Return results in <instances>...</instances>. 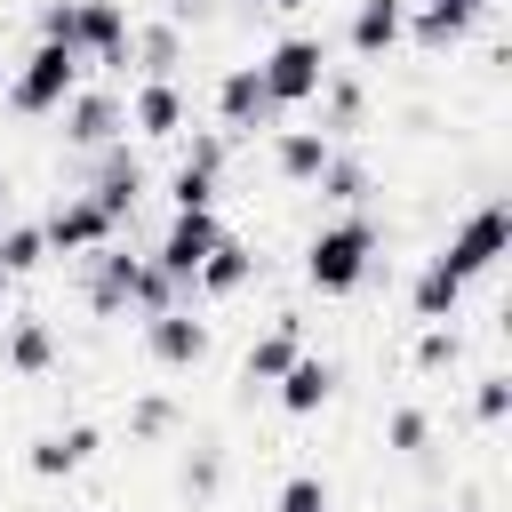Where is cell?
<instances>
[{
  "instance_id": "d6a6232c",
  "label": "cell",
  "mask_w": 512,
  "mask_h": 512,
  "mask_svg": "<svg viewBox=\"0 0 512 512\" xmlns=\"http://www.w3.org/2000/svg\"><path fill=\"white\" fill-rule=\"evenodd\" d=\"M424 8H448V16H464V24H480L496 0H424Z\"/></svg>"
},
{
  "instance_id": "d4e9b609",
  "label": "cell",
  "mask_w": 512,
  "mask_h": 512,
  "mask_svg": "<svg viewBox=\"0 0 512 512\" xmlns=\"http://www.w3.org/2000/svg\"><path fill=\"white\" fill-rule=\"evenodd\" d=\"M408 312H416L424 328L456 320V312H464V280H448V272H440V264L424 256V264H416V280H408Z\"/></svg>"
},
{
  "instance_id": "8fae6325",
  "label": "cell",
  "mask_w": 512,
  "mask_h": 512,
  "mask_svg": "<svg viewBox=\"0 0 512 512\" xmlns=\"http://www.w3.org/2000/svg\"><path fill=\"white\" fill-rule=\"evenodd\" d=\"M208 104H216V128H224V136H272V128H280V104L264 96L256 64H224L216 88H208Z\"/></svg>"
},
{
  "instance_id": "4316f807",
  "label": "cell",
  "mask_w": 512,
  "mask_h": 512,
  "mask_svg": "<svg viewBox=\"0 0 512 512\" xmlns=\"http://www.w3.org/2000/svg\"><path fill=\"white\" fill-rule=\"evenodd\" d=\"M40 264H56L48 240H40V224H0V272L8 280H32Z\"/></svg>"
},
{
  "instance_id": "f546056e",
  "label": "cell",
  "mask_w": 512,
  "mask_h": 512,
  "mask_svg": "<svg viewBox=\"0 0 512 512\" xmlns=\"http://www.w3.org/2000/svg\"><path fill=\"white\" fill-rule=\"evenodd\" d=\"M504 416H512V376H504V368L472 376V424H488V432H496Z\"/></svg>"
},
{
  "instance_id": "484cf974",
  "label": "cell",
  "mask_w": 512,
  "mask_h": 512,
  "mask_svg": "<svg viewBox=\"0 0 512 512\" xmlns=\"http://www.w3.org/2000/svg\"><path fill=\"white\" fill-rule=\"evenodd\" d=\"M216 488H224V448L216 440H192L184 464H176V496L184 504H216Z\"/></svg>"
},
{
  "instance_id": "44dd1931",
  "label": "cell",
  "mask_w": 512,
  "mask_h": 512,
  "mask_svg": "<svg viewBox=\"0 0 512 512\" xmlns=\"http://www.w3.org/2000/svg\"><path fill=\"white\" fill-rule=\"evenodd\" d=\"M336 384H344V376H336V360H328V352H296V368L272 384V400H280L288 416H320V408L336 400Z\"/></svg>"
},
{
  "instance_id": "e575fe53",
  "label": "cell",
  "mask_w": 512,
  "mask_h": 512,
  "mask_svg": "<svg viewBox=\"0 0 512 512\" xmlns=\"http://www.w3.org/2000/svg\"><path fill=\"white\" fill-rule=\"evenodd\" d=\"M8 296H16V280H8V272H0V320H8Z\"/></svg>"
},
{
  "instance_id": "8d00e7d4",
  "label": "cell",
  "mask_w": 512,
  "mask_h": 512,
  "mask_svg": "<svg viewBox=\"0 0 512 512\" xmlns=\"http://www.w3.org/2000/svg\"><path fill=\"white\" fill-rule=\"evenodd\" d=\"M192 8H200V0H168V16H192Z\"/></svg>"
},
{
  "instance_id": "ba28073f",
  "label": "cell",
  "mask_w": 512,
  "mask_h": 512,
  "mask_svg": "<svg viewBox=\"0 0 512 512\" xmlns=\"http://www.w3.org/2000/svg\"><path fill=\"white\" fill-rule=\"evenodd\" d=\"M216 240H224V216H216V208H168V224H160V240H152V272L184 296Z\"/></svg>"
},
{
  "instance_id": "1f68e13d",
  "label": "cell",
  "mask_w": 512,
  "mask_h": 512,
  "mask_svg": "<svg viewBox=\"0 0 512 512\" xmlns=\"http://www.w3.org/2000/svg\"><path fill=\"white\" fill-rule=\"evenodd\" d=\"M336 496H328V480L320 472H288L280 480V496H272V512H328Z\"/></svg>"
},
{
  "instance_id": "83f0119b",
  "label": "cell",
  "mask_w": 512,
  "mask_h": 512,
  "mask_svg": "<svg viewBox=\"0 0 512 512\" xmlns=\"http://www.w3.org/2000/svg\"><path fill=\"white\" fill-rule=\"evenodd\" d=\"M176 424H184L176 392H136V400H128V440H168Z\"/></svg>"
},
{
  "instance_id": "7402d4cb",
  "label": "cell",
  "mask_w": 512,
  "mask_h": 512,
  "mask_svg": "<svg viewBox=\"0 0 512 512\" xmlns=\"http://www.w3.org/2000/svg\"><path fill=\"white\" fill-rule=\"evenodd\" d=\"M128 64H136V80H176V64H184V24H176V16H152V24H136V40H128Z\"/></svg>"
},
{
  "instance_id": "7a4b0ae2",
  "label": "cell",
  "mask_w": 512,
  "mask_h": 512,
  "mask_svg": "<svg viewBox=\"0 0 512 512\" xmlns=\"http://www.w3.org/2000/svg\"><path fill=\"white\" fill-rule=\"evenodd\" d=\"M80 304L96 312V320H152V312H168V304H184L160 272H152V256H136V248H88L80 256Z\"/></svg>"
},
{
  "instance_id": "d6986e66",
  "label": "cell",
  "mask_w": 512,
  "mask_h": 512,
  "mask_svg": "<svg viewBox=\"0 0 512 512\" xmlns=\"http://www.w3.org/2000/svg\"><path fill=\"white\" fill-rule=\"evenodd\" d=\"M0 368L8 376H48L56 368V328L40 312H8L0 320Z\"/></svg>"
},
{
  "instance_id": "5bb4252c",
  "label": "cell",
  "mask_w": 512,
  "mask_h": 512,
  "mask_svg": "<svg viewBox=\"0 0 512 512\" xmlns=\"http://www.w3.org/2000/svg\"><path fill=\"white\" fill-rule=\"evenodd\" d=\"M128 128H136L144 144H176V136L192 128V96H184L176 80H136V88H128Z\"/></svg>"
},
{
  "instance_id": "2e32d148",
  "label": "cell",
  "mask_w": 512,
  "mask_h": 512,
  "mask_svg": "<svg viewBox=\"0 0 512 512\" xmlns=\"http://www.w3.org/2000/svg\"><path fill=\"white\" fill-rule=\"evenodd\" d=\"M400 40H408V0H352L344 8V48L360 64H384Z\"/></svg>"
},
{
  "instance_id": "4dcf8cb0",
  "label": "cell",
  "mask_w": 512,
  "mask_h": 512,
  "mask_svg": "<svg viewBox=\"0 0 512 512\" xmlns=\"http://www.w3.org/2000/svg\"><path fill=\"white\" fill-rule=\"evenodd\" d=\"M456 360H464L456 320H440V328H424V336H416V368H424V376H440V368H456Z\"/></svg>"
},
{
  "instance_id": "cb8c5ba5",
  "label": "cell",
  "mask_w": 512,
  "mask_h": 512,
  "mask_svg": "<svg viewBox=\"0 0 512 512\" xmlns=\"http://www.w3.org/2000/svg\"><path fill=\"white\" fill-rule=\"evenodd\" d=\"M312 104H320V136L336 144V136H352V128H360V112H368V88H360V72H328Z\"/></svg>"
},
{
  "instance_id": "603a6c76",
  "label": "cell",
  "mask_w": 512,
  "mask_h": 512,
  "mask_svg": "<svg viewBox=\"0 0 512 512\" xmlns=\"http://www.w3.org/2000/svg\"><path fill=\"white\" fill-rule=\"evenodd\" d=\"M312 192H320V200H328V208H336V216H344V208H368V200H376V168H368V160H360V152H344V144H336V152H328V168H320V184H312Z\"/></svg>"
},
{
  "instance_id": "9a60e30c",
  "label": "cell",
  "mask_w": 512,
  "mask_h": 512,
  "mask_svg": "<svg viewBox=\"0 0 512 512\" xmlns=\"http://www.w3.org/2000/svg\"><path fill=\"white\" fill-rule=\"evenodd\" d=\"M256 288V248L240 240V232H224L216 248H208V264L192 272V288H184V304L200 296V304H232V296H248Z\"/></svg>"
},
{
  "instance_id": "8992f818",
  "label": "cell",
  "mask_w": 512,
  "mask_h": 512,
  "mask_svg": "<svg viewBox=\"0 0 512 512\" xmlns=\"http://www.w3.org/2000/svg\"><path fill=\"white\" fill-rule=\"evenodd\" d=\"M328 72H336V64H328V40H320V32H280V40L256 56V80H264V96L280 104V120H288L296 104H312Z\"/></svg>"
},
{
  "instance_id": "7c38bea8",
  "label": "cell",
  "mask_w": 512,
  "mask_h": 512,
  "mask_svg": "<svg viewBox=\"0 0 512 512\" xmlns=\"http://www.w3.org/2000/svg\"><path fill=\"white\" fill-rule=\"evenodd\" d=\"M40 240H48V256H72V264H80L88 248H112V240H120V224H112L88 192H64V200L40 216Z\"/></svg>"
},
{
  "instance_id": "d590c367",
  "label": "cell",
  "mask_w": 512,
  "mask_h": 512,
  "mask_svg": "<svg viewBox=\"0 0 512 512\" xmlns=\"http://www.w3.org/2000/svg\"><path fill=\"white\" fill-rule=\"evenodd\" d=\"M8 192H16V184H8V168H0V216H8Z\"/></svg>"
},
{
  "instance_id": "9c48e42d",
  "label": "cell",
  "mask_w": 512,
  "mask_h": 512,
  "mask_svg": "<svg viewBox=\"0 0 512 512\" xmlns=\"http://www.w3.org/2000/svg\"><path fill=\"white\" fill-rule=\"evenodd\" d=\"M120 128H128V96L112 80H80L64 96V112H56L64 152H104V144H120Z\"/></svg>"
},
{
  "instance_id": "74e56055",
  "label": "cell",
  "mask_w": 512,
  "mask_h": 512,
  "mask_svg": "<svg viewBox=\"0 0 512 512\" xmlns=\"http://www.w3.org/2000/svg\"><path fill=\"white\" fill-rule=\"evenodd\" d=\"M232 8H256V0H232Z\"/></svg>"
},
{
  "instance_id": "277c9868",
  "label": "cell",
  "mask_w": 512,
  "mask_h": 512,
  "mask_svg": "<svg viewBox=\"0 0 512 512\" xmlns=\"http://www.w3.org/2000/svg\"><path fill=\"white\" fill-rule=\"evenodd\" d=\"M88 72H80V56L72 48H48V40H32L16 64H8V80H0V104L16 112V120H56L64 112V96L80 88Z\"/></svg>"
},
{
  "instance_id": "ac0fdd59",
  "label": "cell",
  "mask_w": 512,
  "mask_h": 512,
  "mask_svg": "<svg viewBox=\"0 0 512 512\" xmlns=\"http://www.w3.org/2000/svg\"><path fill=\"white\" fill-rule=\"evenodd\" d=\"M296 352H304V328H296V312H280V320L248 344V360H240V392H272V384L296 368Z\"/></svg>"
},
{
  "instance_id": "3957f363",
  "label": "cell",
  "mask_w": 512,
  "mask_h": 512,
  "mask_svg": "<svg viewBox=\"0 0 512 512\" xmlns=\"http://www.w3.org/2000/svg\"><path fill=\"white\" fill-rule=\"evenodd\" d=\"M376 256H384V232L368 208H344L328 216L312 240H304V288L312 296H360L376 280Z\"/></svg>"
},
{
  "instance_id": "e0dca14e",
  "label": "cell",
  "mask_w": 512,
  "mask_h": 512,
  "mask_svg": "<svg viewBox=\"0 0 512 512\" xmlns=\"http://www.w3.org/2000/svg\"><path fill=\"white\" fill-rule=\"evenodd\" d=\"M96 448H104L96 424H64V432H40V440L24 448V472H32V480H72V472L96 464Z\"/></svg>"
},
{
  "instance_id": "52a82bcc",
  "label": "cell",
  "mask_w": 512,
  "mask_h": 512,
  "mask_svg": "<svg viewBox=\"0 0 512 512\" xmlns=\"http://www.w3.org/2000/svg\"><path fill=\"white\" fill-rule=\"evenodd\" d=\"M176 168H168V208H216L224 168H232V136L224 128H184L176 136Z\"/></svg>"
},
{
  "instance_id": "f35d334b",
  "label": "cell",
  "mask_w": 512,
  "mask_h": 512,
  "mask_svg": "<svg viewBox=\"0 0 512 512\" xmlns=\"http://www.w3.org/2000/svg\"><path fill=\"white\" fill-rule=\"evenodd\" d=\"M0 80H8V64H0Z\"/></svg>"
},
{
  "instance_id": "836d02e7",
  "label": "cell",
  "mask_w": 512,
  "mask_h": 512,
  "mask_svg": "<svg viewBox=\"0 0 512 512\" xmlns=\"http://www.w3.org/2000/svg\"><path fill=\"white\" fill-rule=\"evenodd\" d=\"M256 8H280V16H296V8H312V0H256Z\"/></svg>"
},
{
  "instance_id": "4fadbf2b",
  "label": "cell",
  "mask_w": 512,
  "mask_h": 512,
  "mask_svg": "<svg viewBox=\"0 0 512 512\" xmlns=\"http://www.w3.org/2000/svg\"><path fill=\"white\" fill-rule=\"evenodd\" d=\"M144 360H152V368H168V376L200 368V360H208V320H192V304L152 312V320H144Z\"/></svg>"
},
{
  "instance_id": "30bf717a",
  "label": "cell",
  "mask_w": 512,
  "mask_h": 512,
  "mask_svg": "<svg viewBox=\"0 0 512 512\" xmlns=\"http://www.w3.org/2000/svg\"><path fill=\"white\" fill-rule=\"evenodd\" d=\"M80 192H88V200H96V208H104V216H112V224L128 232V216L144 208L152 176H144V160H136V152H128V136H120V144L88 152V184H80Z\"/></svg>"
},
{
  "instance_id": "ffe728a7",
  "label": "cell",
  "mask_w": 512,
  "mask_h": 512,
  "mask_svg": "<svg viewBox=\"0 0 512 512\" xmlns=\"http://www.w3.org/2000/svg\"><path fill=\"white\" fill-rule=\"evenodd\" d=\"M264 144H272V176H280V184H296V192H312V184H320V168H328V152H336L320 128H272Z\"/></svg>"
},
{
  "instance_id": "5b68a950",
  "label": "cell",
  "mask_w": 512,
  "mask_h": 512,
  "mask_svg": "<svg viewBox=\"0 0 512 512\" xmlns=\"http://www.w3.org/2000/svg\"><path fill=\"white\" fill-rule=\"evenodd\" d=\"M504 256H512V200H480V208H472V216L432 248V264H440L448 280H464V288H472V280H488Z\"/></svg>"
},
{
  "instance_id": "6da1fadb",
  "label": "cell",
  "mask_w": 512,
  "mask_h": 512,
  "mask_svg": "<svg viewBox=\"0 0 512 512\" xmlns=\"http://www.w3.org/2000/svg\"><path fill=\"white\" fill-rule=\"evenodd\" d=\"M32 40L72 48V56H80V72H104V80H112V72H128L136 16H128V0H40Z\"/></svg>"
},
{
  "instance_id": "f1b7e54d",
  "label": "cell",
  "mask_w": 512,
  "mask_h": 512,
  "mask_svg": "<svg viewBox=\"0 0 512 512\" xmlns=\"http://www.w3.org/2000/svg\"><path fill=\"white\" fill-rule=\"evenodd\" d=\"M384 448H392V456H424V448H432V408L400 400V408L384 416Z\"/></svg>"
}]
</instances>
